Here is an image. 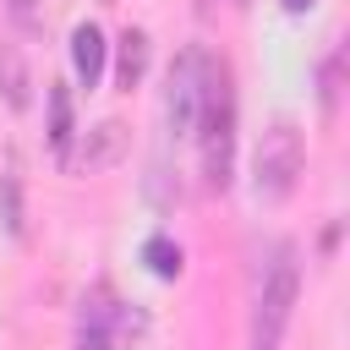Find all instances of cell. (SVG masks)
<instances>
[{"label": "cell", "mask_w": 350, "mask_h": 350, "mask_svg": "<svg viewBox=\"0 0 350 350\" xmlns=\"http://www.w3.org/2000/svg\"><path fill=\"white\" fill-rule=\"evenodd\" d=\"M197 137H202V175H208L213 191H224L230 186V153H235V77L213 55H208V71H202Z\"/></svg>", "instance_id": "6da1fadb"}, {"label": "cell", "mask_w": 350, "mask_h": 350, "mask_svg": "<svg viewBox=\"0 0 350 350\" xmlns=\"http://www.w3.org/2000/svg\"><path fill=\"white\" fill-rule=\"evenodd\" d=\"M295 290H301V257L290 241L273 246V262L262 268V290H257V312H252V350H273L284 323H290V306H295Z\"/></svg>", "instance_id": "7a4b0ae2"}, {"label": "cell", "mask_w": 350, "mask_h": 350, "mask_svg": "<svg viewBox=\"0 0 350 350\" xmlns=\"http://www.w3.org/2000/svg\"><path fill=\"white\" fill-rule=\"evenodd\" d=\"M301 164H306V148H301V131L290 120H273L257 142V159H252V186L262 202H284L301 180Z\"/></svg>", "instance_id": "3957f363"}, {"label": "cell", "mask_w": 350, "mask_h": 350, "mask_svg": "<svg viewBox=\"0 0 350 350\" xmlns=\"http://www.w3.org/2000/svg\"><path fill=\"white\" fill-rule=\"evenodd\" d=\"M202 71H208V55L197 44H186L170 66V88H164V120L175 137H186L197 126V104H202Z\"/></svg>", "instance_id": "277c9868"}, {"label": "cell", "mask_w": 350, "mask_h": 350, "mask_svg": "<svg viewBox=\"0 0 350 350\" xmlns=\"http://www.w3.org/2000/svg\"><path fill=\"white\" fill-rule=\"evenodd\" d=\"M126 153V126L120 120H98L93 131H82V148L71 153V164L77 170H104V164H115Z\"/></svg>", "instance_id": "5b68a950"}, {"label": "cell", "mask_w": 350, "mask_h": 350, "mask_svg": "<svg viewBox=\"0 0 350 350\" xmlns=\"http://www.w3.org/2000/svg\"><path fill=\"white\" fill-rule=\"evenodd\" d=\"M71 66H77L82 88H98V77H104V33L93 22H82L71 33Z\"/></svg>", "instance_id": "8992f818"}, {"label": "cell", "mask_w": 350, "mask_h": 350, "mask_svg": "<svg viewBox=\"0 0 350 350\" xmlns=\"http://www.w3.org/2000/svg\"><path fill=\"white\" fill-rule=\"evenodd\" d=\"M71 137H77V126H71V93L55 82L49 88V148L60 159H71Z\"/></svg>", "instance_id": "52a82bcc"}, {"label": "cell", "mask_w": 350, "mask_h": 350, "mask_svg": "<svg viewBox=\"0 0 350 350\" xmlns=\"http://www.w3.org/2000/svg\"><path fill=\"white\" fill-rule=\"evenodd\" d=\"M148 71V33L142 27H126L120 33V88H137Z\"/></svg>", "instance_id": "ba28073f"}, {"label": "cell", "mask_w": 350, "mask_h": 350, "mask_svg": "<svg viewBox=\"0 0 350 350\" xmlns=\"http://www.w3.org/2000/svg\"><path fill=\"white\" fill-rule=\"evenodd\" d=\"M0 98H5L11 109L27 104V66H22V55H16L11 44H0Z\"/></svg>", "instance_id": "9c48e42d"}, {"label": "cell", "mask_w": 350, "mask_h": 350, "mask_svg": "<svg viewBox=\"0 0 350 350\" xmlns=\"http://www.w3.org/2000/svg\"><path fill=\"white\" fill-rule=\"evenodd\" d=\"M0 219L11 235H22V170H16V153L5 159V175H0Z\"/></svg>", "instance_id": "30bf717a"}, {"label": "cell", "mask_w": 350, "mask_h": 350, "mask_svg": "<svg viewBox=\"0 0 350 350\" xmlns=\"http://www.w3.org/2000/svg\"><path fill=\"white\" fill-rule=\"evenodd\" d=\"M142 262H148L159 279H180V268H186V257H180V246H175L170 235H148V246H142Z\"/></svg>", "instance_id": "8fae6325"}, {"label": "cell", "mask_w": 350, "mask_h": 350, "mask_svg": "<svg viewBox=\"0 0 350 350\" xmlns=\"http://www.w3.org/2000/svg\"><path fill=\"white\" fill-rule=\"evenodd\" d=\"M339 71H345V49H334V55L323 60V109L339 104Z\"/></svg>", "instance_id": "7c38bea8"}, {"label": "cell", "mask_w": 350, "mask_h": 350, "mask_svg": "<svg viewBox=\"0 0 350 350\" xmlns=\"http://www.w3.org/2000/svg\"><path fill=\"white\" fill-rule=\"evenodd\" d=\"M5 11L16 16V27H22V33H38V27H44V16H38V0H5Z\"/></svg>", "instance_id": "4fadbf2b"}, {"label": "cell", "mask_w": 350, "mask_h": 350, "mask_svg": "<svg viewBox=\"0 0 350 350\" xmlns=\"http://www.w3.org/2000/svg\"><path fill=\"white\" fill-rule=\"evenodd\" d=\"M77 350H120L115 334H93V328H77Z\"/></svg>", "instance_id": "5bb4252c"}, {"label": "cell", "mask_w": 350, "mask_h": 350, "mask_svg": "<svg viewBox=\"0 0 350 350\" xmlns=\"http://www.w3.org/2000/svg\"><path fill=\"white\" fill-rule=\"evenodd\" d=\"M279 5H284V11H290V16H301V11H306V5H312V0H279Z\"/></svg>", "instance_id": "9a60e30c"}, {"label": "cell", "mask_w": 350, "mask_h": 350, "mask_svg": "<svg viewBox=\"0 0 350 350\" xmlns=\"http://www.w3.org/2000/svg\"><path fill=\"white\" fill-rule=\"evenodd\" d=\"M213 5H219V0H197V16H208V11H213Z\"/></svg>", "instance_id": "2e32d148"}, {"label": "cell", "mask_w": 350, "mask_h": 350, "mask_svg": "<svg viewBox=\"0 0 350 350\" xmlns=\"http://www.w3.org/2000/svg\"><path fill=\"white\" fill-rule=\"evenodd\" d=\"M235 5H246V0H235Z\"/></svg>", "instance_id": "e0dca14e"}]
</instances>
